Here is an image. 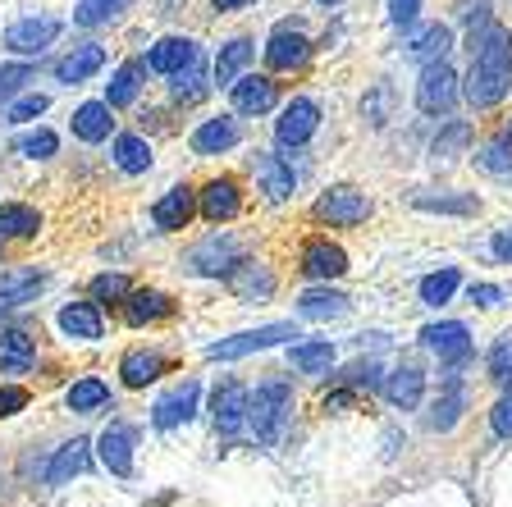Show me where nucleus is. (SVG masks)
Returning <instances> with one entry per match:
<instances>
[{
  "label": "nucleus",
  "mask_w": 512,
  "mask_h": 507,
  "mask_svg": "<svg viewBox=\"0 0 512 507\" xmlns=\"http://www.w3.org/2000/svg\"><path fill=\"white\" fill-rule=\"evenodd\" d=\"M490 380L503 384V389H512V334L503 338V343H494V352H490Z\"/></svg>",
  "instance_id": "obj_43"
},
{
  "label": "nucleus",
  "mask_w": 512,
  "mask_h": 507,
  "mask_svg": "<svg viewBox=\"0 0 512 507\" xmlns=\"http://www.w3.org/2000/svg\"><path fill=\"white\" fill-rule=\"evenodd\" d=\"M288 412H293V389L284 380H266L261 389L247 398V425L261 444H279V434L288 425Z\"/></svg>",
  "instance_id": "obj_2"
},
{
  "label": "nucleus",
  "mask_w": 512,
  "mask_h": 507,
  "mask_svg": "<svg viewBox=\"0 0 512 507\" xmlns=\"http://www.w3.org/2000/svg\"><path fill=\"white\" fill-rule=\"evenodd\" d=\"M197 398H202V384L197 380H183L179 389H170L165 398L151 407V421H156V430H174V425L192 421V412H197Z\"/></svg>",
  "instance_id": "obj_6"
},
{
  "label": "nucleus",
  "mask_w": 512,
  "mask_h": 507,
  "mask_svg": "<svg viewBox=\"0 0 512 507\" xmlns=\"http://www.w3.org/2000/svg\"><path fill=\"white\" fill-rule=\"evenodd\" d=\"M55 37H60V19H19L5 32V46L14 55H42Z\"/></svg>",
  "instance_id": "obj_8"
},
{
  "label": "nucleus",
  "mask_w": 512,
  "mask_h": 507,
  "mask_svg": "<svg viewBox=\"0 0 512 507\" xmlns=\"http://www.w3.org/2000/svg\"><path fill=\"white\" fill-rule=\"evenodd\" d=\"M42 284H46L42 270H5L0 275V311H19L23 302L42 293Z\"/></svg>",
  "instance_id": "obj_12"
},
{
  "label": "nucleus",
  "mask_w": 512,
  "mask_h": 507,
  "mask_svg": "<svg viewBox=\"0 0 512 507\" xmlns=\"http://www.w3.org/2000/svg\"><path fill=\"white\" fill-rule=\"evenodd\" d=\"M243 0H215V10H238Z\"/></svg>",
  "instance_id": "obj_57"
},
{
  "label": "nucleus",
  "mask_w": 512,
  "mask_h": 507,
  "mask_svg": "<svg viewBox=\"0 0 512 507\" xmlns=\"http://www.w3.org/2000/svg\"><path fill=\"white\" fill-rule=\"evenodd\" d=\"M32 361H37V348L28 334H19V329L0 334V370L5 375H23V370H32Z\"/></svg>",
  "instance_id": "obj_25"
},
{
  "label": "nucleus",
  "mask_w": 512,
  "mask_h": 507,
  "mask_svg": "<svg viewBox=\"0 0 512 507\" xmlns=\"http://www.w3.org/2000/svg\"><path fill=\"white\" fill-rule=\"evenodd\" d=\"M238 243L234 238H211V243H202L197 252H192V270L197 275H229V270H238Z\"/></svg>",
  "instance_id": "obj_13"
},
{
  "label": "nucleus",
  "mask_w": 512,
  "mask_h": 507,
  "mask_svg": "<svg viewBox=\"0 0 512 507\" xmlns=\"http://www.w3.org/2000/svg\"><path fill=\"white\" fill-rule=\"evenodd\" d=\"M453 101H458V74L444 60H430L421 69V83H416V106L426 115H444Z\"/></svg>",
  "instance_id": "obj_4"
},
{
  "label": "nucleus",
  "mask_w": 512,
  "mask_h": 507,
  "mask_svg": "<svg viewBox=\"0 0 512 507\" xmlns=\"http://www.w3.org/2000/svg\"><path fill=\"white\" fill-rule=\"evenodd\" d=\"M421 343L435 352L439 361H462L471 352V329L462 320H444V325H426L421 329Z\"/></svg>",
  "instance_id": "obj_10"
},
{
  "label": "nucleus",
  "mask_w": 512,
  "mask_h": 507,
  "mask_svg": "<svg viewBox=\"0 0 512 507\" xmlns=\"http://www.w3.org/2000/svg\"><path fill=\"white\" fill-rule=\"evenodd\" d=\"M60 329L69 338H83V343H92V338H101V316H96V307H87V302H74V307L60 311Z\"/></svg>",
  "instance_id": "obj_31"
},
{
  "label": "nucleus",
  "mask_w": 512,
  "mask_h": 507,
  "mask_svg": "<svg viewBox=\"0 0 512 507\" xmlns=\"http://www.w3.org/2000/svg\"><path fill=\"white\" fill-rule=\"evenodd\" d=\"M238 188H234V179H215V183H206V192H202V215L206 220H234L238 215Z\"/></svg>",
  "instance_id": "obj_23"
},
{
  "label": "nucleus",
  "mask_w": 512,
  "mask_h": 507,
  "mask_svg": "<svg viewBox=\"0 0 512 507\" xmlns=\"http://www.w3.org/2000/svg\"><path fill=\"white\" fill-rule=\"evenodd\" d=\"M421 389H426V375L416 366H403L389 375V384H384V393H389V402L394 407H403V412H412L416 402H421Z\"/></svg>",
  "instance_id": "obj_26"
},
{
  "label": "nucleus",
  "mask_w": 512,
  "mask_h": 507,
  "mask_svg": "<svg viewBox=\"0 0 512 507\" xmlns=\"http://www.w3.org/2000/svg\"><path fill=\"white\" fill-rule=\"evenodd\" d=\"M42 229V215L32 211V206H0V233H10V238H32V233Z\"/></svg>",
  "instance_id": "obj_35"
},
{
  "label": "nucleus",
  "mask_w": 512,
  "mask_h": 507,
  "mask_svg": "<svg viewBox=\"0 0 512 507\" xmlns=\"http://www.w3.org/2000/svg\"><path fill=\"white\" fill-rule=\"evenodd\" d=\"M101 64H106V51H101V46H78L74 55H64V60L55 64V78L74 87V83H87Z\"/></svg>",
  "instance_id": "obj_22"
},
{
  "label": "nucleus",
  "mask_w": 512,
  "mask_h": 507,
  "mask_svg": "<svg viewBox=\"0 0 512 507\" xmlns=\"http://www.w3.org/2000/svg\"><path fill=\"white\" fill-rule=\"evenodd\" d=\"M284 338H298V329H293V325H261V329H247V334H234V338L211 343V348H206V357H211V361H238V357H247V352L275 348V343H284Z\"/></svg>",
  "instance_id": "obj_3"
},
{
  "label": "nucleus",
  "mask_w": 512,
  "mask_h": 507,
  "mask_svg": "<svg viewBox=\"0 0 512 507\" xmlns=\"http://www.w3.org/2000/svg\"><path fill=\"white\" fill-rule=\"evenodd\" d=\"M490 425H494V434H503V439H512V389H508V398H499V402H494Z\"/></svg>",
  "instance_id": "obj_51"
},
{
  "label": "nucleus",
  "mask_w": 512,
  "mask_h": 507,
  "mask_svg": "<svg viewBox=\"0 0 512 507\" xmlns=\"http://www.w3.org/2000/svg\"><path fill=\"white\" fill-rule=\"evenodd\" d=\"M170 316V297L165 293H128L124 297V320L128 325H151V320Z\"/></svg>",
  "instance_id": "obj_29"
},
{
  "label": "nucleus",
  "mask_w": 512,
  "mask_h": 507,
  "mask_svg": "<svg viewBox=\"0 0 512 507\" xmlns=\"http://www.w3.org/2000/svg\"><path fill=\"white\" fill-rule=\"evenodd\" d=\"M421 211H439V215H471L476 211V197H416Z\"/></svg>",
  "instance_id": "obj_44"
},
{
  "label": "nucleus",
  "mask_w": 512,
  "mask_h": 507,
  "mask_svg": "<svg viewBox=\"0 0 512 507\" xmlns=\"http://www.w3.org/2000/svg\"><path fill=\"white\" fill-rule=\"evenodd\" d=\"M512 87V32L490 23L471 28V74H467V101L471 106H499Z\"/></svg>",
  "instance_id": "obj_1"
},
{
  "label": "nucleus",
  "mask_w": 512,
  "mask_h": 507,
  "mask_svg": "<svg viewBox=\"0 0 512 507\" xmlns=\"http://www.w3.org/2000/svg\"><path fill=\"white\" fill-rule=\"evenodd\" d=\"M133 444H138L133 425H106V434H101V462H106V471L133 476Z\"/></svg>",
  "instance_id": "obj_11"
},
{
  "label": "nucleus",
  "mask_w": 512,
  "mask_h": 507,
  "mask_svg": "<svg viewBox=\"0 0 512 507\" xmlns=\"http://www.w3.org/2000/svg\"><path fill=\"white\" fill-rule=\"evenodd\" d=\"M110 402V389L96 375H87V380H78L74 389H69V407L74 412H96V407H106Z\"/></svg>",
  "instance_id": "obj_38"
},
{
  "label": "nucleus",
  "mask_w": 512,
  "mask_h": 507,
  "mask_svg": "<svg viewBox=\"0 0 512 507\" xmlns=\"http://www.w3.org/2000/svg\"><path fill=\"white\" fill-rule=\"evenodd\" d=\"M471 302H476V307H499V302H503V288H494V284H471Z\"/></svg>",
  "instance_id": "obj_54"
},
{
  "label": "nucleus",
  "mask_w": 512,
  "mask_h": 507,
  "mask_svg": "<svg viewBox=\"0 0 512 507\" xmlns=\"http://www.w3.org/2000/svg\"><path fill=\"white\" fill-rule=\"evenodd\" d=\"M316 124H320V110H316V101H307V96H298V101H288L284 106V115H279V124H275V138L284 142V147H302V142L316 133Z\"/></svg>",
  "instance_id": "obj_9"
},
{
  "label": "nucleus",
  "mask_w": 512,
  "mask_h": 507,
  "mask_svg": "<svg viewBox=\"0 0 512 507\" xmlns=\"http://www.w3.org/2000/svg\"><path fill=\"white\" fill-rule=\"evenodd\" d=\"M170 78H174V96H179V101H197V96H206V83H202V69H197V60L183 64L179 74H170Z\"/></svg>",
  "instance_id": "obj_42"
},
{
  "label": "nucleus",
  "mask_w": 512,
  "mask_h": 507,
  "mask_svg": "<svg viewBox=\"0 0 512 507\" xmlns=\"http://www.w3.org/2000/svg\"><path fill=\"white\" fill-rule=\"evenodd\" d=\"M23 83H32V64H0V101L14 96Z\"/></svg>",
  "instance_id": "obj_47"
},
{
  "label": "nucleus",
  "mask_w": 512,
  "mask_h": 507,
  "mask_svg": "<svg viewBox=\"0 0 512 507\" xmlns=\"http://www.w3.org/2000/svg\"><path fill=\"white\" fill-rule=\"evenodd\" d=\"M325 5H334V0H325Z\"/></svg>",
  "instance_id": "obj_58"
},
{
  "label": "nucleus",
  "mask_w": 512,
  "mask_h": 507,
  "mask_svg": "<svg viewBox=\"0 0 512 507\" xmlns=\"http://www.w3.org/2000/svg\"><path fill=\"white\" fill-rule=\"evenodd\" d=\"M115 165L124 169V174H142V169L151 165V147L142 138H133V133H124V138L115 142Z\"/></svg>",
  "instance_id": "obj_37"
},
{
  "label": "nucleus",
  "mask_w": 512,
  "mask_h": 507,
  "mask_svg": "<svg viewBox=\"0 0 512 507\" xmlns=\"http://www.w3.org/2000/svg\"><path fill=\"white\" fill-rule=\"evenodd\" d=\"M494 256H499V261H512V233L508 229L494 233Z\"/></svg>",
  "instance_id": "obj_56"
},
{
  "label": "nucleus",
  "mask_w": 512,
  "mask_h": 507,
  "mask_svg": "<svg viewBox=\"0 0 512 507\" xmlns=\"http://www.w3.org/2000/svg\"><path fill=\"white\" fill-rule=\"evenodd\" d=\"M28 407V389H0V416H14Z\"/></svg>",
  "instance_id": "obj_53"
},
{
  "label": "nucleus",
  "mask_w": 512,
  "mask_h": 507,
  "mask_svg": "<svg viewBox=\"0 0 512 507\" xmlns=\"http://www.w3.org/2000/svg\"><path fill=\"white\" fill-rule=\"evenodd\" d=\"M462 407H467V393H462L458 375H448V384H444V393L435 398V407H430L426 425L430 430H453V425L462 421Z\"/></svg>",
  "instance_id": "obj_20"
},
{
  "label": "nucleus",
  "mask_w": 512,
  "mask_h": 507,
  "mask_svg": "<svg viewBox=\"0 0 512 507\" xmlns=\"http://www.w3.org/2000/svg\"><path fill=\"white\" fill-rule=\"evenodd\" d=\"M476 160H480V169H490V174H499V179H512V133L494 138Z\"/></svg>",
  "instance_id": "obj_39"
},
{
  "label": "nucleus",
  "mask_w": 512,
  "mask_h": 507,
  "mask_svg": "<svg viewBox=\"0 0 512 507\" xmlns=\"http://www.w3.org/2000/svg\"><path fill=\"white\" fill-rule=\"evenodd\" d=\"M128 293H133V288H128L124 275H96L92 279V297H96V302H124Z\"/></svg>",
  "instance_id": "obj_45"
},
{
  "label": "nucleus",
  "mask_w": 512,
  "mask_h": 507,
  "mask_svg": "<svg viewBox=\"0 0 512 507\" xmlns=\"http://www.w3.org/2000/svg\"><path fill=\"white\" fill-rule=\"evenodd\" d=\"M160 370H165V361H160V352H128L124 366H119V375H124L128 389H147L151 380H156Z\"/></svg>",
  "instance_id": "obj_32"
},
{
  "label": "nucleus",
  "mask_w": 512,
  "mask_h": 507,
  "mask_svg": "<svg viewBox=\"0 0 512 507\" xmlns=\"http://www.w3.org/2000/svg\"><path fill=\"white\" fill-rule=\"evenodd\" d=\"M448 46H453V32H448L444 23H430V28H421L412 42H407V55L421 60V64H430V60H444Z\"/></svg>",
  "instance_id": "obj_27"
},
{
  "label": "nucleus",
  "mask_w": 512,
  "mask_h": 507,
  "mask_svg": "<svg viewBox=\"0 0 512 507\" xmlns=\"http://www.w3.org/2000/svg\"><path fill=\"white\" fill-rule=\"evenodd\" d=\"M467 138H471V128L467 124H453L444 138H435V156H453L458 147H467Z\"/></svg>",
  "instance_id": "obj_48"
},
{
  "label": "nucleus",
  "mask_w": 512,
  "mask_h": 507,
  "mask_svg": "<svg viewBox=\"0 0 512 507\" xmlns=\"http://www.w3.org/2000/svg\"><path fill=\"white\" fill-rule=\"evenodd\" d=\"M298 311H302V320H339V316H348V297L343 293H307L298 302Z\"/></svg>",
  "instance_id": "obj_34"
},
{
  "label": "nucleus",
  "mask_w": 512,
  "mask_h": 507,
  "mask_svg": "<svg viewBox=\"0 0 512 507\" xmlns=\"http://www.w3.org/2000/svg\"><path fill=\"white\" fill-rule=\"evenodd\" d=\"M42 110H46V96H23V101H14L10 124H28V119H37Z\"/></svg>",
  "instance_id": "obj_50"
},
{
  "label": "nucleus",
  "mask_w": 512,
  "mask_h": 507,
  "mask_svg": "<svg viewBox=\"0 0 512 507\" xmlns=\"http://www.w3.org/2000/svg\"><path fill=\"white\" fill-rule=\"evenodd\" d=\"M348 384H357V389H375V384H380V370H375V366H352L348 370Z\"/></svg>",
  "instance_id": "obj_55"
},
{
  "label": "nucleus",
  "mask_w": 512,
  "mask_h": 507,
  "mask_svg": "<svg viewBox=\"0 0 512 507\" xmlns=\"http://www.w3.org/2000/svg\"><path fill=\"white\" fill-rule=\"evenodd\" d=\"M238 138H243V128H238L234 119H206V124L192 133V151H197V156H220V151L238 147Z\"/></svg>",
  "instance_id": "obj_15"
},
{
  "label": "nucleus",
  "mask_w": 512,
  "mask_h": 507,
  "mask_svg": "<svg viewBox=\"0 0 512 507\" xmlns=\"http://www.w3.org/2000/svg\"><path fill=\"white\" fill-rule=\"evenodd\" d=\"M266 60H270V69H298V64L307 60V37H302V32L279 28L275 37H270V46H266Z\"/></svg>",
  "instance_id": "obj_24"
},
{
  "label": "nucleus",
  "mask_w": 512,
  "mask_h": 507,
  "mask_svg": "<svg viewBox=\"0 0 512 507\" xmlns=\"http://www.w3.org/2000/svg\"><path fill=\"white\" fill-rule=\"evenodd\" d=\"M110 106L106 101H87V106H78V115H74V133L83 142H101V138H110Z\"/></svg>",
  "instance_id": "obj_28"
},
{
  "label": "nucleus",
  "mask_w": 512,
  "mask_h": 507,
  "mask_svg": "<svg viewBox=\"0 0 512 507\" xmlns=\"http://www.w3.org/2000/svg\"><path fill=\"white\" fill-rule=\"evenodd\" d=\"M416 10H421V0H389V19H394L398 28H407V23L416 19Z\"/></svg>",
  "instance_id": "obj_52"
},
{
  "label": "nucleus",
  "mask_w": 512,
  "mask_h": 507,
  "mask_svg": "<svg viewBox=\"0 0 512 507\" xmlns=\"http://www.w3.org/2000/svg\"><path fill=\"white\" fill-rule=\"evenodd\" d=\"M247 60H252V42H247V37H234V42L220 51V60H215V83H220V87H234Z\"/></svg>",
  "instance_id": "obj_33"
},
{
  "label": "nucleus",
  "mask_w": 512,
  "mask_h": 507,
  "mask_svg": "<svg viewBox=\"0 0 512 507\" xmlns=\"http://www.w3.org/2000/svg\"><path fill=\"white\" fill-rule=\"evenodd\" d=\"M234 288H238V293H243V297H252V293H261V297H266L270 288H275V279H270V275H256V265H247V275L238 279Z\"/></svg>",
  "instance_id": "obj_49"
},
{
  "label": "nucleus",
  "mask_w": 512,
  "mask_h": 507,
  "mask_svg": "<svg viewBox=\"0 0 512 507\" xmlns=\"http://www.w3.org/2000/svg\"><path fill=\"white\" fill-rule=\"evenodd\" d=\"M138 87H142V64H124L115 78H110V92H106V106L110 110H119V106H128L133 96H138Z\"/></svg>",
  "instance_id": "obj_36"
},
{
  "label": "nucleus",
  "mask_w": 512,
  "mask_h": 507,
  "mask_svg": "<svg viewBox=\"0 0 512 507\" xmlns=\"http://www.w3.org/2000/svg\"><path fill=\"white\" fill-rule=\"evenodd\" d=\"M247 398H252V393H247L238 380H224L220 389H215V398H211L215 430H220V434H238V430H243V425H247Z\"/></svg>",
  "instance_id": "obj_7"
},
{
  "label": "nucleus",
  "mask_w": 512,
  "mask_h": 507,
  "mask_svg": "<svg viewBox=\"0 0 512 507\" xmlns=\"http://www.w3.org/2000/svg\"><path fill=\"white\" fill-rule=\"evenodd\" d=\"M55 147H60V142H55V133H28V138H19V156H32V160H46V156H55Z\"/></svg>",
  "instance_id": "obj_46"
},
{
  "label": "nucleus",
  "mask_w": 512,
  "mask_h": 507,
  "mask_svg": "<svg viewBox=\"0 0 512 507\" xmlns=\"http://www.w3.org/2000/svg\"><path fill=\"white\" fill-rule=\"evenodd\" d=\"M288 361L302 370V375H325L334 366V343L330 338H316V343H298V348L288 352Z\"/></svg>",
  "instance_id": "obj_30"
},
{
  "label": "nucleus",
  "mask_w": 512,
  "mask_h": 507,
  "mask_svg": "<svg viewBox=\"0 0 512 507\" xmlns=\"http://www.w3.org/2000/svg\"><path fill=\"white\" fill-rule=\"evenodd\" d=\"M453 293H458V270H439V275L421 279V302L426 307H444Z\"/></svg>",
  "instance_id": "obj_40"
},
{
  "label": "nucleus",
  "mask_w": 512,
  "mask_h": 507,
  "mask_svg": "<svg viewBox=\"0 0 512 507\" xmlns=\"http://www.w3.org/2000/svg\"><path fill=\"white\" fill-rule=\"evenodd\" d=\"M124 5H133V0H78V10L74 19L83 23V28H96V23H110Z\"/></svg>",
  "instance_id": "obj_41"
},
{
  "label": "nucleus",
  "mask_w": 512,
  "mask_h": 507,
  "mask_svg": "<svg viewBox=\"0 0 512 507\" xmlns=\"http://www.w3.org/2000/svg\"><path fill=\"white\" fill-rule=\"evenodd\" d=\"M316 215L339 224V229H352V224H362L366 215H371V201H366V192H357V188H334L316 201Z\"/></svg>",
  "instance_id": "obj_5"
},
{
  "label": "nucleus",
  "mask_w": 512,
  "mask_h": 507,
  "mask_svg": "<svg viewBox=\"0 0 512 507\" xmlns=\"http://www.w3.org/2000/svg\"><path fill=\"white\" fill-rule=\"evenodd\" d=\"M343 270H348V256L334 243H311L307 252H302V275L307 279H339Z\"/></svg>",
  "instance_id": "obj_18"
},
{
  "label": "nucleus",
  "mask_w": 512,
  "mask_h": 507,
  "mask_svg": "<svg viewBox=\"0 0 512 507\" xmlns=\"http://www.w3.org/2000/svg\"><path fill=\"white\" fill-rule=\"evenodd\" d=\"M192 211H197V201H192L188 188H170L165 197L151 206V220L160 224V229H183V224L192 220Z\"/></svg>",
  "instance_id": "obj_21"
},
{
  "label": "nucleus",
  "mask_w": 512,
  "mask_h": 507,
  "mask_svg": "<svg viewBox=\"0 0 512 507\" xmlns=\"http://www.w3.org/2000/svg\"><path fill=\"white\" fill-rule=\"evenodd\" d=\"M252 169H256V179H261V192H266L270 201H284L288 192H293V169H288L279 156H270V151H256Z\"/></svg>",
  "instance_id": "obj_17"
},
{
  "label": "nucleus",
  "mask_w": 512,
  "mask_h": 507,
  "mask_svg": "<svg viewBox=\"0 0 512 507\" xmlns=\"http://www.w3.org/2000/svg\"><path fill=\"white\" fill-rule=\"evenodd\" d=\"M192 60H197V42H188V37H165L147 55V64L156 74H179L183 64H192Z\"/></svg>",
  "instance_id": "obj_19"
},
{
  "label": "nucleus",
  "mask_w": 512,
  "mask_h": 507,
  "mask_svg": "<svg viewBox=\"0 0 512 507\" xmlns=\"http://www.w3.org/2000/svg\"><path fill=\"white\" fill-rule=\"evenodd\" d=\"M87 462H92V444L87 439H74V444H64L55 453V462L46 466V485H69L74 476H83Z\"/></svg>",
  "instance_id": "obj_16"
},
{
  "label": "nucleus",
  "mask_w": 512,
  "mask_h": 507,
  "mask_svg": "<svg viewBox=\"0 0 512 507\" xmlns=\"http://www.w3.org/2000/svg\"><path fill=\"white\" fill-rule=\"evenodd\" d=\"M229 92H234V110H238V115H266V110L279 101V92H275V83H270V78H238Z\"/></svg>",
  "instance_id": "obj_14"
}]
</instances>
